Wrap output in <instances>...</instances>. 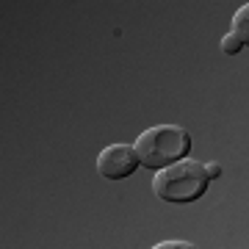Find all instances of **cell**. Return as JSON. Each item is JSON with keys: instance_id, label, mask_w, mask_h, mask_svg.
<instances>
[{"instance_id": "obj_5", "label": "cell", "mask_w": 249, "mask_h": 249, "mask_svg": "<svg viewBox=\"0 0 249 249\" xmlns=\"http://www.w3.org/2000/svg\"><path fill=\"white\" fill-rule=\"evenodd\" d=\"M222 50H224L227 55H235V53H241V50H244V45H241V42H238L232 34H227V36L222 39Z\"/></svg>"}, {"instance_id": "obj_6", "label": "cell", "mask_w": 249, "mask_h": 249, "mask_svg": "<svg viewBox=\"0 0 249 249\" xmlns=\"http://www.w3.org/2000/svg\"><path fill=\"white\" fill-rule=\"evenodd\" d=\"M152 249H196L191 241H160V244H155Z\"/></svg>"}, {"instance_id": "obj_1", "label": "cell", "mask_w": 249, "mask_h": 249, "mask_svg": "<svg viewBox=\"0 0 249 249\" xmlns=\"http://www.w3.org/2000/svg\"><path fill=\"white\" fill-rule=\"evenodd\" d=\"M133 147L142 166L160 172L178 160H186V155L191 152V133L180 124H155L136 139Z\"/></svg>"}, {"instance_id": "obj_4", "label": "cell", "mask_w": 249, "mask_h": 249, "mask_svg": "<svg viewBox=\"0 0 249 249\" xmlns=\"http://www.w3.org/2000/svg\"><path fill=\"white\" fill-rule=\"evenodd\" d=\"M230 34L235 36L244 47H249V3L241 6V9L232 14V31Z\"/></svg>"}, {"instance_id": "obj_2", "label": "cell", "mask_w": 249, "mask_h": 249, "mask_svg": "<svg viewBox=\"0 0 249 249\" xmlns=\"http://www.w3.org/2000/svg\"><path fill=\"white\" fill-rule=\"evenodd\" d=\"M211 186V175L199 160H178L166 169H160L152 180V191L160 202L188 205L196 202Z\"/></svg>"}, {"instance_id": "obj_3", "label": "cell", "mask_w": 249, "mask_h": 249, "mask_svg": "<svg viewBox=\"0 0 249 249\" xmlns=\"http://www.w3.org/2000/svg\"><path fill=\"white\" fill-rule=\"evenodd\" d=\"M142 166L139 152L130 144H111L97 155V172L106 180H124Z\"/></svg>"}, {"instance_id": "obj_7", "label": "cell", "mask_w": 249, "mask_h": 249, "mask_svg": "<svg viewBox=\"0 0 249 249\" xmlns=\"http://www.w3.org/2000/svg\"><path fill=\"white\" fill-rule=\"evenodd\" d=\"M205 169H208V175H211V180H213V178H219V175H222V163L211 160V163H205Z\"/></svg>"}]
</instances>
